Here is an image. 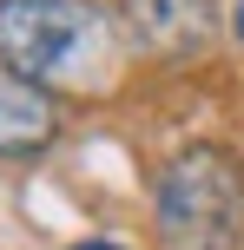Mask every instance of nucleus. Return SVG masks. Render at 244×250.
I'll return each mask as SVG.
<instances>
[{
	"instance_id": "f257e3e1",
	"label": "nucleus",
	"mask_w": 244,
	"mask_h": 250,
	"mask_svg": "<svg viewBox=\"0 0 244 250\" xmlns=\"http://www.w3.org/2000/svg\"><path fill=\"white\" fill-rule=\"evenodd\" d=\"M0 66L40 92H99L119 73V33L92 0H0Z\"/></svg>"
},
{
	"instance_id": "39448f33",
	"label": "nucleus",
	"mask_w": 244,
	"mask_h": 250,
	"mask_svg": "<svg viewBox=\"0 0 244 250\" xmlns=\"http://www.w3.org/2000/svg\"><path fill=\"white\" fill-rule=\"evenodd\" d=\"M73 250H119V244H73Z\"/></svg>"
},
{
	"instance_id": "20e7f679",
	"label": "nucleus",
	"mask_w": 244,
	"mask_h": 250,
	"mask_svg": "<svg viewBox=\"0 0 244 250\" xmlns=\"http://www.w3.org/2000/svg\"><path fill=\"white\" fill-rule=\"evenodd\" d=\"M60 119H53V92H40L33 79L7 73L0 66V158H26V151H46Z\"/></svg>"
},
{
	"instance_id": "7ed1b4c3",
	"label": "nucleus",
	"mask_w": 244,
	"mask_h": 250,
	"mask_svg": "<svg viewBox=\"0 0 244 250\" xmlns=\"http://www.w3.org/2000/svg\"><path fill=\"white\" fill-rule=\"evenodd\" d=\"M218 26V7L211 0H126V33L139 40L158 60H185L198 53Z\"/></svg>"
},
{
	"instance_id": "f03ea898",
	"label": "nucleus",
	"mask_w": 244,
	"mask_h": 250,
	"mask_svg": "<svg viewBox=\"0 0 244 250\" xmlns=\"http://www.w3.org/2000/svg\"><path fill=\"white\" fill-rule=\"evenodd\" d=\"M158 230L172 250H238L244 165L224 145H185L158 178Z\"/></svg>"
}]
</instances>
